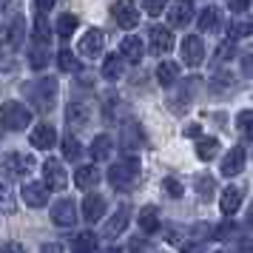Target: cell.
Returning a JSON list of instances; mask_svg holds the SVG:
<instances>
[{"label": "cell", "instance_id": "cell-1", "mask_svg": "<svg viewBox=\"0 0 253 253\" xmlns=\"http://www.w3.org/2000/svg\"><path fill=\"white\" fill-rule=\"evenodd\" d=\"M139 179V162L134 157H123L120 162H114L111 168H108V182L114 185L117 191H128V188H134Z\"/></svg>", "mask_w": 253, "mask_h": 253}, {"label": "cell", "instance_id": "cell-2", "mask_svg": "<svg viewBox=\"0 0 253 253\" xmlns=\"http://www.w3.org/2000/svg\"><path fill=\"white\" fill-rule=\"evenodd\" d=\"M0 123L6 128H12V131H23L32 123V111L23 103H3V108H0Z\"/></svg>", "mask_w": 253, "mask_h": 253}, {"label": "cell", "instance_id": "cell-3", "mask_svg": "<svg viewBox=\"0 0 253 253\" xmlns=\"http://www.w3.org/2000/svg\"><path fill=\"white\" fill-rule=\"evenodd\" d=\"M26 91L35 94L37 108H40V111H48V108H51V100H54V94H57V83H54V77H40L35 85H26Z\"/></svg>", "mask_w": 253, "mask_h": 253}, {"label": "cell", "instance_id": "cell-4", "mask_svg": "<svg viewBox=\"0 0 253 253\" xmlns=\"http://www.w3.org/2000/svg\"><path fill=\"white\" fill-rule=\"evenodd\" d=\"M111 14H114V20L123 29H134L139 23V9L134 0H117L114 6H111Z\"/></svg>", "mask_w": 253, "mask_h": 253}, {"label": "cell", "instance_id": "cell-5", "mask_svg": "<svg viewBox=\"0 0 253 253\" xmlns=\"http://www.w3.org/2000/svg\"><path fill=\"white\" fill-rule=\"evenodd\" d=\"M182 60L185 66H191V69H196V66H202V60H205V46H202V40L196 35H188L182 40Z\"/></svg>", "mask_w": 253, "mask_h": 253}, {"label": "cell", "instance_id": "cell-6", "mask_svg": "<svg viewBox=\"0 0 253 253\" xmlns=\"http://www.w3.org/2000/svg\"><path fill=\"white\" fill-rule=\"evenodd\" d=\"M43 182H46V188H51V191H63V188H66V168H63V162L60 160L43 162Z\"/></svg>", "mask_w": 253, "mask_h": 253}, {"label": "cell", "instance_id": "cell-7", "mask_svg": "<svg viewBox=\"0 0 253 253\" xmlns=\"http://www.w3.org/2000/svg\"><path fill=\"white\" fill-rule=\"evenodd\" d=\"M51 222L60 225V228H71V225L77 222V205H74L71 199L54 202V208H51Z\"/></svg>", "mask_w": 253, "mask_h": 253}, {"label": "cell", "instance_id": "cell-8", "mask_svg": "<svg viewBox=\"0 0 253 253\" xmlns=\"http://www.w3.org/2000/svg\"><path fill=\"white\" fill-rule=\"evenodd\" d=\"M148 46L154 54H168L173 48V35L165 29V26H154L148 32Z\"/></svg>", "mask_w": 253, "mask_h": 253}, {"label": "cell", "instance_id": "cell-9", "mask_svg": "<svg viewBox=\"0 0 253 253\" xmlns=\"http://www.w3.org/2000/svg\"><path fill=\"white\" fill-rule=\"evenodd\" d=\"M128 222H131V211H128L126 205H120V208L114 211V216L105 222L103 236H105V239H117V236H120V233L128 228Z\"/></svg>", "mask_w": 253, "mask_h": 253}, {"label": "cell", "instance_id": "cell-10", "mask_svg": "<svg viewBox=\"0 0 253 253\" xmlns=\"http://www.w3.org/2000/svg\"><path fill=\"white\" fill-rule=\"evenodd\" d=\"M191 17H194V3L191 0H176L171 9H168V26H173V29L188 26Z\"/></svg>", "mask_w": 253, "mask_h": 253}, {"label": "cell", "instance_id": "cell-11", "mask_svg": "<svg viewBox=\"0 0 253 253\" xmlns=\"http://www.w3.org/2000/svg\"><path fill=\"white\" fill-rule=\"evenodd\" d=\"M20 194H23V202L29 208H43L48 202L46 182H26L23 188H20Z\"/></svg>", "mask_w": 253, "mask_h": 253}, {"label": "cell", "instance_id": "cell-12", "mask_svg": "<svg viewBox=\"0 0 253 253\" xmlns=\"http://www.w3.org/2000/svg\"><path fill=\"white\" fill-rule=\"evenodd\" d=\"M3 165H6V173L9 176H26V173L35 168V157L32 154H9L3 160Z\"/></svg>", "mask_w": 253, "mask_h": 253}, {"label": "cell", "instance_id": "cell-13", "mask_svg": "<svg viewBox=\"0 0 253 253\" xmlns=\"http://www.w3.org/2000/svg\"><path fill=\"white\" fill-rule=\"evenodd\" d=\"M103 46H105L103 32L100 29H88L80 40V54H85V57H100L103 54Z\"/></svg>", "mask_w": 253, "mask_h": 253}, {"label": "cell", "instance_id": "cell-14", "mask_svg": "<svg viewBox=\"0 0 253 253\" xmlns=\"http://www.w3.org/2000/svg\"><path fill=\"white\" fill-rule=\"evenodd\" d=\"M54 142H57V131H54V126L40 123V126L32 128V145H35V148L48 151V148H54Z\"/></svg>", "mask_w": 253, "mask_h": 253}, {"label": "cell", "instance_id": "cell-15", "mask_svg": "<svg viewBox=\"0 0 253 253\" xmlns=\"http://www.w3.org/2000/svg\"><path fill=\"white\" fill-rule=\"evenodd\" d=\"M120 54L128 60V63H139L142 60V54H145V46H142V40L134 35L123 37V43H120Z\"/></svg>", "mask_w": 253, "mask_h": 253}, {"label": "cell", "instance_id": "cell-16", "mask_svg": "<svg viewBox=\"0 0 253 253\" xmlns=\"http://www.w3.org/2000/svg\"><path fill=\"white\" fill-rule=\"evenodd\" d=\"M105 213V199L100 194H88L83 202V216L85 222H100V216Z\"/></svg>", "mask_w": 253, "mask_h": 253}, {"label": "cell", "instance_id": "cell-17", "mask_svg": "<svg viewBox=\"0 0 253 253\" xmlns=\"http://www.w3.org/2000/svg\"><path fill=\"white\" fill-rule=\"evenodd\" d=\"M242 168H245V151L230 148L225 154V160H222V173L225 176H236V173H242Z\"/></svg>", "mask_w": 253, "mask_h": 253}, {"label": "cell", "instance_id": "cell-18", "mask_svg": "<svg viewBox=\"0 0 253 253\" xmlns=\"http://www.w3.org/2000/svg\"><path fill=\"white\" fill-rule=\"evenodd\" d=\"M253 35V20L245 12H236L230 20V40H242V37Z\"/></svg>", "mask_w": 253, "mask_h": 253}, {"label": "cell", "instance_id": "cell-19", "mask_svg": "<svg viewBox=\"0 0 253 253\" xmlns=\"http://www.w3.org/2000/svg\"><path fill=\"white\" fill-rule=\"evenodd\" d=\"M242 205V191L236 185H228V188H222V196H219V208L225 211V213H236Z\"/></svg>", "mask_w": 253, "mask_h": 253}, {"label": "cell", "instance_id": "cell-20", "mask_svg": "<svg viewBox=\"0 0 253 253\" xmlns=\"http://www.w3.org/2000/svg\"><path fill=\"white\" fill-rule=\"evenodd\" d=\"M74 182H77V188H83V191L94 188V185L100 182V168H94V165H80L77 173H74Z\"/></svg>", "mask_w": 253, "mask_h": 253}, {"label": "cell", "instance_id": "cell-21", "mask_svg": "<svg viewBox=\"0 0 253 253\" xmlns=\"http://www.w3.org/2000/svg\"><path fill=\"white\" fill-rule=\"evenodd\" d=\"M66 117H69L71 126H85V123H88V117H91V111H88V103H85V100H74V103H69V108H66Z\"/></svg>", "mask_w": 253, "mask_h": 253}, {"label": "cell", "instance_id": "cell-22", "mask_svg": "<svg viewBox=\"0 0 253 253\" xmlns=\"http://www.w3.org/2000/svg\"><path fill=\"white\" fill-rule=\"evenodd\" d=\"M103 77L105 80H120V77H123V57H120V54H105Z\"/></svg>", "mask_w": 253, "mask_h": 253}, {"label": "cell", "instance_id": "cell-23", "mask_svg": "<svg viewBox=\"0 0 253 253\" xmlns=\"http://www.w3.org/2000/svg\"><path fill=\"white\" fill-rule=\"evenodd\" d=\"M176 77H179V66H176L173 60H162L160 69H157V80H160L162 85H173Z\"/></svg>", "mask_w": 253, "mask_h": 253}, {"label": "cell", "instance_id": "cell-24", "mask_svg": "<svg viewBox=\"0 0 253 253\" xmlns=\"http://www.w3.org/2000/svg\"><path fill=\"white\" fill-rule=\"evenodd\" d=\"M91 157H94V160H100V162L111 157V137H108V134H97V137H94Z\"/></svg>", "mask_w": 253, "mask_h": 253}, {"label": "cell", "instance_id": "cell-25", "mask_svg": "<svg viewBox=\"0 0 253 253\" xmlns=\"http://www.w3.org/2000/svg\"><path fill=\"white\" fill-rule=\"evenodd\" d=\"M139 228L145 230V233H157V230H160L157 208H142V211H139Z\"/></svg>", "mask_w": 253, "mask_h": 253}, {"label": "cell", "instance_id": "cell-26", "mask_svg": "<svg viewBox=\"0 0 253 253\" xmlns=\"http://www.w3.org/2000/svg\"><path fill=\"white\" fill-rule=\"evenodd\" d=\"M23 29H26V23H23V17L17 14V17L12 20L9 35H6V46H9V48H17V46H20V43H23V35H26Z\"/></svg>", "mask_w": 253, "mask_h": 253}, {"label": "cell", "instance_id": "cell-27", "mask_svg": "<svg viewBox=\"0 0 253 253\" xmlns=\"http://www.w3.org/2000/svg\"><path fill=\"white\" fill-rule=\"evenodd\" d=\"M57 66H60L63 71H69V74H77V71H83L77 54H74V51H69V48H63V51L57 54Z\"/></svg>", "mask_w": 253, "mask_h": 253}, {"label": "cell", "instance_id": "cell-28", "mask_svg": "<svg viewBox=\"0 0 253 253\" xmlns=\"http://www.w3.org/2000/svg\"><path fill=\"white\" fill-rule=\"evenodd\" d=\"M74 253H94L97 251V236H94L91 230H85V233H77V239H74Z\"/></svg>", "mask_w": 253, "mask_h": 253}, {"label": "cell", "instance_id": "cell-29", "mask_svg": "<svg viewBox=\"0 0 253 253\" xmlns=\"http://www.w3.org/2000/svg\"><path fill=\"white\" fill-rule=\"evenodd\" d=\"M216 151H219V139H213V137H202L196 142V157L199 160H213Z\"/></svg>", "mask_w": 253, "mask_h": 253}, {"label": "cell", "instance_id": "cell-30", "mask_svg": "<svg viewBox=\"0 0 253 253\" xmlns=\"http://www.w3.org/2000/svg\"><path fill=\"white\" fill-rule=\"evenodd\" d=\"M0 213H14V194L9 179H0Z\"/></svg>", "mask_w": 253, "mask_h": 253}, {"label": "cell", "instance_id": "cell-31", "mask_svg": "<svg viewBox=\"0 0 253 253\" xmlns=\"http://www.w3.org/2000/svg\"><path fill=\"white\" fill-rule=\"evenodd\" d=\"M123 142H126L128 148H137V145H142V142H145V137H142V131H139L137 123H126V131H123Z\"/></svg>", "mask_w": 253, "mask_h": 253}, {"label": "cell", "instance_id": "cell-32", "mask_svg": "<svg viewBox=\"0 0 253 253\" xmlns=\"http://www.w3.org/2000/svg\"><path fill=\"white\" fill-rule=\"evenodd\" d=\"M74 32H77V17H74V14H60L57 17V35L71 37Z\"/></svg>", "mask_w": 253, "mask_h": 253}, {"label": "cell", "instance_id": "cell-33", "mask_svg": "<svg viewBox=\"0 0 253 253\" xmlns=\"http://www.w3.org/2000/svg\"><path fill=\"white\" fill-rule=\"evenodd\" d=\"M236 126H239V131L245 134V139L253 142V111H242V114L236 117Z\"/></svg>", "mask_w": 253, "mask_h": 253}, {"label": "cell", "instance_id": "cell-34", "mask_svg": "<svg viewBox=\"0 0 253 253\" xmlns=\"http://www.w3.org/2000/svg\"><path fill=\"white\" fill-rule=\"evenodd\" d=\"M40 43V40H37ZM48 63V54H46V43H40L37 48H32V54H29V66L32 69H43Z\"/></svg>", "mask_w": 253, "mask_h": 253}, {"label": "cell", "instance_id": "cell-35", "mask_svg": "<svg viewBox=\"0 0 253 253\" xmlns=\"http://www.w3.org/2000/svg\"><path fill=\"white\" fill-rule=\"evenodd\" d=\"M216 26H219L216 9H205V12H202V17H199V29H202V32H213Z\"/></svg>", "mask_w": 253, "mask_h": 253}, {"label": "cell", "instance_id": "cell-36", "mask_svg": "<svg viewBox=\"0 0 253 253\" xmlns=\"http://www.w3.org/2000/svg\"><path fill=\"white\" fill-rule=\"evenodd\" d=\"M80 139L77 137H66L63 139V157H66V160H77V157H80Z\"/></svg>", "mask_w": 253, "mask_h": 253}, {"label": "cell", "instance_id": "cell-37", "mask_svg": "<svg viewBox=\"0 0 253 253\" xmlns=\"http://www.w3.org/2000/svg\"><path fill=\"white\" fill-rule=\"evenodd\" d=\"M236 245H239V251H253V222H251V225H245V228L239 230Z\"/></svg>", "mask_w": 253, "mask_h": 253}, {"label": "cell", "instance_id": "cell-38", "mask_svg": "<svg viewBox=\"0 0 253 253\" xmlns=\"http://www.w3.org/2000/svg\"><path fill=\"white\" fill-rule=\"evenodd\" d=\"M165 6H168V0H142V9H145V14H151V17H160V14L165 12Z\"/></svg>", "mask_w": 253, "mask_h": 253}, {"label": "cell", "instance_id": "cell-39", "mask_svg": "<svg viewBox=\"0 0 253 253\" xmlns=\"http://www.w3.org/2000/svg\"><path fill=\"white\" fill-rule=\"evenodd\" d=\"M162 191L171 196V199H179V196H182V182H179V179H165V182H162Z\"/></svg>", "mask_w": 253, "mask_h": 253}, {"label": "cell", "instance_id": "cell-40", "mask_svg": "<svg viewBox=\"0 0 253 253\" xmlns=\"http://www.w3.org/2000/svg\"><path fill=\"white\" fill-rule=\"evenodd\" d=\"M35 37L40 40V43H48V23H46V17H43V14L35 20Z\"/></svg>", "mask_w": 253, "mask_h": 253}, {"label": "cell", "instance_id": "cell-41", "mask_svg": "<svg viewBox=\"0 0 253 253\" xmlns=\"http://www.w3.org/2000/svg\"><path fill=\"white\" fill-rule=\"evenodd\" d=\"M196 188H199L202 199H211V191H213V179H211V176H199V179H196Z\"/></svg>", "mask_w": 253, "mask_h": 253}, {"label": "cell", "instance_id": "cell-42", "mask_svg": "<svg viewBox=\"0 0 253 253\" xmlns=\"http://www.w3.org/2000/svg\"><path fill=\"white\" fill-rule=\"evenodd\" d=\"M216 54H219V60H230L233 54H236V43H233V40H225V43L219 46Z\"/></svg>", "mask_w": 253, "mask_h": 253}, {"label": "cell", "instance_id": "cell-43", "mask_svg": "<svg viewBox=\"0 0 253 253\" xmlns=\"http://www.w3.org/2000/svg\"><path fill=\"white\" fill-rule=\"evenodd\" d=\"M233 233H236V225H233V222H225V225L216 228V239H230Z\"/></svg>", "mask_w": 253, "mask_h": 253}, {"label": "cell", "instance_id": "cell-44", "mask_svg": "<svg viewBox=\"0 0 253 253\" xmlns=\"http://www.w3.org/2000/svg\"><path fill=\"white\" fill-rule=\"evenodd\" d=\"M242 74H245V77H253V51L242 57Z\"/></svg>", "mask_w": 253, "mask_h": 253}, {"label": "cell", "instance_id": "cell-45", "mask_svg": "<svg viewBox=\"0 0 253 253\" xmlns=\"http://www.w3.org/2000/svg\"><path fill=\"white\" fill-rule=\"evenodd\" d=\"M228 6L233 9V14H236V12H248V6H251V0H228Z\"/></svg>", "mask_w": 253, "mask_h": 253}, {"label": "cell", "instance_id": "cell-46", "mask_svg": "<svg viewBox=\"0 0 253 253\" xmlns=\"http://www.w3.org/2000/svg\"><path fill=\"white\" fill-rule=\"evenodd\" d=\"M0 253H26V251H23V245H17V242H6L0 248Z\"/></svg>", "mask_w": 253, "mask_h": 253}, {"label": "cell", "instance_id": "cell-47", "mask_svg": "<svg viewBox=\"0 0 253 253\" xmlns=\"http://www.w3.org/2000/svg\"><path fill=\"white\" fill-rule=\"evenodd\" d=\"M182 253H205V245H202V242H194V245L182 248Z\"/></svg>", "mask_w": 253, "mask_h": 253}, {"label": "cell", "instance_id": "cell-48", "mask_svg": "<svg viewBox=\"0 0 253 253\" xmlns=\"http://www.w3.org/2000/svg\"><path fill=\"white\" fill-rule=\"evenodd\" d=\"M54 3H57V0H37V9H40V12H48V9H54Z\"/></svg>", "mask_w": 253, "mask_h": 253}, {"label": "cell", "instance_id": "cell-49", "mask_svg": "<svg viewBox=\"0 0 253 253\" xmlns=\"http://www.w3.org/2000/svg\"><path fill=\"white\" fill-rule=\"evenodd\" d=\"M40 253H63V245H43Z\"/></svg>", "mask_w": 253, "mask_h": 253}, {"label": "cell", "instance_id": "cell-50", "mask_svg": "<svg viewBox=\"0 0 253 253\" xmlns=\"http://www.w3.org/2000/svg\"><path fill=\"white\" fill-rule=\"evenodd\" d=\"M185 134H188V137H199V126H188L185 128Z\"/></svg>", "mask_w": 253, "mask_h": 253}, {"label": "cell", "instance_id": "cell-51", "mask_svg": "<svg viewBox=\"0 0 253 253\" xmlns=\"http://www.w3.org/2000/svg\"><path fill=\"white\" fill-rule=\"evenodd\" d=\"M131 253H142V242H139V239L131 242Z\"/></svg>", "mask_w": 253, "mask_h": 253}, {"label": "cell", "instance_id": "cell-52", "mask_svg": "<svg viewBox=\"0 0 253 253\" xmlns=\"http://www.w3.org/2000/svg\"><path fill=\"white\" fill-rule=\"evenodd\" d=\"M103 253H123L120 248H108V251H103Z\"/></svg>", "mask_w": 253, "mask_h": 253}, {"label": "cell", "instance_id": "cell-53", "mask_svg": "<svg viewBox=\"0 0 253 253\" xmlns=\"http://www.w3.org/2000/svg\"><path fill=\"white\" fill-rule=\"evenodd\" d=\"M3 3H6V0H0V6H3Z\"/></svg>", "mask_w": 253, "mask_h": 253}, {"label": "cell", "instance_id": "cell-54", "mask_svg": "<svg viewBox=\"0 0 253 253\" xmlns=\"http://www.w3.org/2000/svg\"><path fill=\"white\" fill-rule=\"evenodd\" d=\"M219 253H222V251H219Z\"/></svg>", "mask_w": 253, "mask_h": 253}]
</instances>
